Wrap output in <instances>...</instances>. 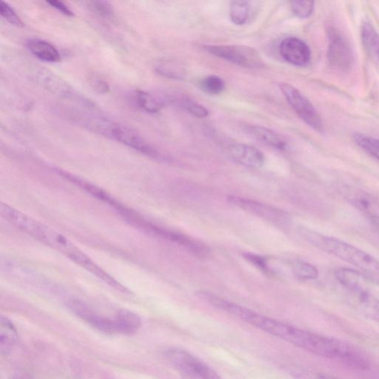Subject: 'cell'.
<instances>
[{
    "mask_svg": "<svg viewBox=\"0 0 379 379\" xmlns=\"http://www.w3.org/2000/svg\"><path fill=\"white\" fill-rule=\"evenodd\" d=\"M294 14L301 19L310 17L314 10V2L293 1L291 3Z\"/></svg>",
    "mask_w": 379,
    "mask_h": 379,
    "instance_id": "26",
    "label": "cell"
},
{
    "mask_svg": "<svg viewBox=\"0 0 379 379\" xmlns=\"http://www.w3.org/2000/svg\"><path fill=\"white\" fill-rule=\"evenodd\" d=\"M230 157L239 165L250 168H259L264 164L265 157L260 150L254 146L244 144H234L229 149Z\"/></svg>",
    "mask_w": 379,
    "mask_h": 379,
    "instance_id": "12",
    "label": "cell"
},
{
    "mask_svg": "<svg viewBox=\"0 0 379 379\" xmlns=\"http://www.w3.org/2000/svg\"><path fill=\"white\" fill-rule=\"evenodd\" d=\"M118 333L130 335L137 332L141 327L140 316L130 311L121 310L115 317Z\"/></svg>",
    "mask_w": 379,
    "mask_h": 379,
    "instance_id": "18",
    "label": "cell"
},
{
    "mask_svg": "<svg viewBox=\"0 0 379 379\" xmlns=\"http://www.w3.org/2000/svg\"><path fill=\"white\" fill-rule=\"evenodd\" d=\"M217 58L244 68L258 69L264 66L259 53L254 48L243 46H210L204 47Z\"/></svg>",
    "mask_w": 379,
    "mask_h": 379,
    "instance_id": "4",
    "label": "cell"
},
{
    "mask_svg": "<svg viewBox=\"0 0 379 379\" xmlns=\"http://www.w3.org/2000/svg\"><path fill=\"white\" fill-rule=\"evenodd\" d=\"M135 98L140 108L147 113H156L162 108V103L146 91L137 90Z\"/></svg>",
    "mask_w": 379,
    "mask_h": 379,
    "instance_id": "21",
    "label": "cell"
},
{
    "mask_svg": "<svg viewBox=\"0 0 379 379\" xmlns=\"http://www.w3.org/2000/svg\"><path fill=\"white\" fill-rule=\"evenodd\" d=\"M69 308L88 324L105 333H118L115 318H110L92 311L84 303L74 300L69 302Z\"/></svg>",
    "mask_w": 379,
    "mask_h": 379,
    "instance_id": "10",
    "label": "cell"
},
{
    "mask_svg": "<svg viewBox=\"0 0 379 379\" xmlns=\"http://www.w3.org/2000/svg\"><path fill=\"white\" fill-rule=\"evenodd\" d=\"M335 276L347 292H352L368 286V278L358 271L348 269H339L336 271Z\"/></svg>",
    "mask_w": 379,
    "mask_h": 379,
    "instance_id": "15",
    "label": "cell"
},
{
    "mask_svg": "<svg viewBox=\"0 0 379 379\" xmlns=\"http://www.w3.org/2000/svg\"><path fill=\"white\" fill-rule=\"evenodd\" d=\"M329 61L331 65L340 68H348L353 61V53L348 43L340 35L333 36L329 48Z\"/></svg>",
    "mask_w": 379,
    "mask_h": 379,
    "instance_id": "13",
    "label": "cell"
},
{
    "mask_svg": "<svg viewBox=\"0 0 379 379\" xmlns=\"http://www.w3.org/2000/svg\"><path fill=\"white\" fill-rule=\"evenodd\" d=\"M199 86L204 92L208 94L217 95L224 90L225 83L218 76L211 75L203 78L199 83Z\"/></svg>",
    "mask_w": 379,
    "mask_h": 379,
    "instance_id": "24",
    "label": "cell"
},
{
    "mask_svg": "<svg viewBox=\"0 0 379 379\" xmlns=\"http://www.w3.org/2000/svg\"><path fill=\"white\" fill-rule=\"evenodd\" d=\"M11 379H33V378L27 372L17 371L13 375Z\"/></svg>",
    "mask_w": 379,
    "mask_h": 379,
    "instance_id": "33",
    "label": "cell"
},
{
    "mask_svg": "<svg viewBox=\"0 0 379 379\" xmlns=\"http://www.w3.org/2000/svg\"><path fill=\"white\" fill-rule=\"evenodd\" d=\"M17 340L18 334L12 322L2 316L0 318V352L1 354H9L14 348Z\"/></svg>",
    "mask_w": 379,
    "mask_h": 379,
    "instance_id": "17",
    "label": "cell"
},
{
    "mask_svg": "<svg viewBox=\"0 0 379 379\" xmlns=\"http://www.w3.org/2000/svg\"><path fill=\"white\" fill-rule=\"evenodd\" d=\"M0 14L10 24L17 27L24 28L25 24L22 19L19 16L14 9L7 3L2 2L0 5Z\"/></svg>",
    "mask_w": 379,
    "mask_h": 379,
    "instance_id": "25",
    "label": "cell"
},
{
    "mask_svg": "<svg viewBox=\"0 0 379 379\" xmlns=\"http://www.w3.org/2000/svg\"><path fill=\"white\" fill-rule=\"evenodd\" d=\"M89 84L94 90L101 94L108 93L110 90L108 83L96 74L90 76Z\"/></svg>",
    "mask_w": 379,
    "mask_h": 379,
    "instance_id": "31",
    "label": "cell"
},
{
    "mask_svg": "<svg viewBox=\"0 0 379 379\" xmlns=\"http://www.w3.org/2000/svg\"><path fill=\"white\" fill-rule=\"evenodd\" d=\"M244 257L264 273L271 274L272 271L269 266L266 259L253 254H244Z\"/></svg>",
    "mask_w": 379,
    "mask_h": 379,
    "instance_id": "30",
    "label": "cell"
},
{
    "mask_svg": "<svg viewBox=\"0 0 379 379\" xmlns=\"http://www.w3.org/2000/svg\"><path fill=\"white\" fill-rule=\"evenodd\" d=\"M279 88L284 98L301 119L313 129L321 132L323 123L312 103L297 88L286 84H279Z\"/></svg>",
    "mask_w": 379,
    "mask_h": 379,
    "instance_id": "5",
    "label": "cell"
},
{
    "mask_svg": "<svg viewBox=\"0 0 379 379\" xmlns=\"http://www.w3.org/2000/svg\"><path fill=\"white\" fill-rule=\"evenodd\" d=\"M300 235L314 247L339 258L368 274L379 276V261L345 241L300 229Z\"/></svg>",
    "mask_w": 379,
    "mask_h": 379,
    "instance_id": "2",
    "label": "cell"
},
{
    "mask_svg": "<svg viewBox=\"0 0 379 379\" xmlns=\"http://www.w3.org/2000/svg\"><path fill=\"white\" fill-rule=\"evenodd\" d=\"M279 51L282 58L296 66H305L311 61L309 46L296 37H288L281 41Z\"/></svg>",
    "mask_w": 379,
    "mask_h": 379,
    "instance_id": "9",
    "label": "cell"
},
{
    "mask_svg": "<svg viewBox=\"0 0 379 379\" xmlns=\"http://www.w3.org/2000/svg\"><path fill=\"white\" fill-rule=\"evenodd\" d=\"M165 356L185 379H223L211 367L184 350L170 349L165 352Z\"/></svg>",
    "mask_w": 379,
    "mask_h": 379,
    "instance_id": "3",
    "label": "cell"
},
{
    "mask_svg": "<svg viewBox=\"0 0 379 379\" xmlns=\"http://www.w3.org/2000/svg\"><path fill=\"white\" fill-rule=\"evenodd\" d=\"M182 105L186 110L194 117L204 118L209 115V111L206 108L191 99L184 98L182 100Z\"/></svg>",
    "mask_w": 379,
    "mask_h": 379,
    "instance_id": "28",
    "label": "cell"
},
{
    "mask_svg": "<svg viewBox=\"0 0 379 379\" xmlns=\"http://www.w3.org/2000/svg\"><path fill=\"white\" fill-rule=\"evenodd\" d=\"M32 78L43 88L66 99L81 100L73 88L58 75L51 71L41 67H36L32 71Z\"/></svg>",
    "mask_w": 379,
    "mask_h": 379,
    "instance_id": "8",
    "label": "cell"
},
{
    "mask_svg": "<svg viewBox=\"0 0 379 379\" xmlns=\"http://www.w3.org/2000/svg\"><path fill=\"white\" fill-rule=\"evenodd\" d=\"M47 4L66 16L72 17L74 16L73 12L63 2L51 0V1H47Z\"/></svg>",
    "mask_w": 379,
    "mask_h": 379,
    "instance_id": "32",
    "label": "cell"
},
{
    "mask_svg": "<svg viewBox=\"0 0 379 379\" xmlns=\"http://www.w3.org/2000/svg\"><path fill=\"white\" fill-rule=\"evenodd\" d=\"M362 35L366 48L379 63V34L370 24H365L363 26Z\"/></svg>",
    "mask_w": 379,
    "mask_h": 379,
    "instance_id": "20",
    "label": "cell"
},
{
    "mask_svg": "<svg viewBox=\"0 0 379 379\" xmlns=\"http://www.w3.org/2000/svg\"><path fill=\"white\" fill-rule=\"evenodd\" d=\"M294 274L302 279L314 280L318 277V271L313 264L300 259L292 261Z\"/></svg>",
    "mask_w": 379,
    "mask_h": 379,
    "instance_id": "22",
    "label": "cell"
},
{
    "mask_svg": "<svg viewBox=\"0 0 379 379\" xmlns=\"http://www.w3.org/2000/svg\"><path fill=\"white\" fill-rule=\"evenodd\" d=\"M101 130L125 146L137 150L138 152L155 159H162L161 155L149 144L138 133L130 128L119 125L104 123Z\"/></svg>",
    "mask_w": 379,
    "mask_h": 379,
    "instance_id": "6",
    "label": "cell"
},
{
    "mask_svg": "<svg viewBox=\"0 0 379 379\" xmlns=\"http://www.w3.org/2000/svg\"><path fill=\"white\" fill-rule=\"evenodd\" d=\"M88 9L94 14H96L104 19H111L113 17V10L111 5L105 1H90L88 4Z\"/></svg>",
    "mask_w": 379,
    "mask_h": 379,
    "instance_id": "27",
    "label": "cell"
},
{
    "mask_svg": "<svg viewBox=\"0 0 379 379\" xmlns=\"http://www.w3.org/2000/svg\"><path fill=\"white\" fill-rule=\"evenodd\" d=\"M227 200L244 212L251 213L278 227H287L291 222V217L288 213L271 205L237 196H229Z\"/></svg>",
    "mask_w": 379,
    "mask_h": 379,
    "instance_id": "7",
    "label": "cell"
},
{
    "mask_svg": "<svg viewBox=\"0 0 379 379\" xmlns=\"http://www.w3.org/2000/svg\"><path fill=\"white\" fill-rule=\"evenodd\" d=\"M355 143L365 152L379 160V140L362 134H356L354 136Z\"/></svg>",
    "mask_w": 379,
    "mask_h": 379,
    "instance_id": "23",
    "label": "cell"
},
{
    "mask_svg": "<svg viewBox=\"0 0 379 379\" xmlns=\"http://www.w3.org/2000/svg\"><path fill=\"white\" fill-rule=\"evenodd\" d=\"M248 130L256 140L274 149L284 150L288 147L286 142L269 128L252 125L248 128Z\"/></svg>",
    "mask_w": 379,
    "mask_h": 379,
    "instance_id": "16",
    "label": "cell"
},
{
    "mask_svg": "<svg viewBox=\"0 0 379 379\" xmlns=\"http://www.w3.org/2000/svg\"><path fill=\"white\" fill-rule=\"evenodd\" d=\"M29 51L36 58L46 63H59L62 58L60 51L53 45L41 39H30L26 42Z\"/></svg>",
    "mask_w": 379,
    "mask_h": 379,
    "instance_id": "14",
    "label": "cell"
},
{
    "mask_svg": "<svg viewBox=\"0 0 379 379\" xmlns=\"http://www.w3.org/2000/svg\"><path fill=\"white\" fill-rule=\"evenodd\" d=\"M348 294L350 302L358 312L379 323V298L372 294L370 286Z\"/></svg>",
    "mask_w": 379,
    "mask_h": 379,
    "instance_id": "11",
    "label": "cell"
},
{
    "mask_svg": "<svg viewBox=\"0 0 379 379\" xmlns=\"http://www.w3.org/2000/svg\"><path fill=\"white\" fill-rule=\"evenodd\" d=\"M229 15L232 21L237 26L247 23L250 15V3L248 1H232L230 4Z\"/></svg>",
    "mask_w": 379,
    "mask_h": 379,
    "instance_id": "19",
    "label": "cell"
},
{
    "mask_svg": "<svg viewBox=\"0 0 379 379\" xmlns=\"http://www.w3.org/2000/svg\"><path fill=\"white\" fill-rule=\"evenodd\" d=\"M0 213L18 230L63 254L75 264L80 265L93 275L109 284L112 288L125 294L128 293V291L119 281L99 267L71 241L52 229L51 227L15 209L7 204L2 203L0 205Z\"/></svg>",
    "mask_w": 379,
    "mask_h": 379,
    "instance_id": "1",
    "label": "cell"
},
{
    "mask_svg": "<svg viewBox=\"0 0 379 379\" xmlns=\"http://www.w3.org/2000/svg\"><path fill=\"white\" fill-rule=\"evenodd\" d=\"M294 374L297 379H343L330 374L308 370H296Z\"/></svg>",
    "mask_w": 379,
    "mask_h": 379,
    "instance_id": "29",
    "label": "cell"
}]
</instances>
